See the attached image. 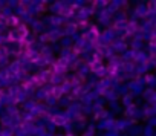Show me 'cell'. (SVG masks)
<instances>
[{"mask_svg": "<svg viewBox=\"0 0 156 136\" xmlns=\"http://www.w3.org/2000/svg\"><path fill=\"white\" fill-rule=\"evenodd\" d=\"M63 90H64L63 86H55L51 92H52V96H54V98H60V96L63 95Z\"/></svg>", "mask_w": 156, "mask_h": 136, "instance_id": "1", "label": "cell"}, {"mask_svg": "<svg viewBox=\"0 0 156 136\" xmlns=\"http://www.w3.org/2000/svg\"><path fill=\"white\" fill-rule=\"evenodd\" d=\"M52 121H54L57 125H63V124L66 122V119H64L63 116H60V115H57V116H52Z\"/></svg>", "mask_w": 156, "mask_h": 136, "instance_id": "2", "label": "cell"}, {"mask_svg": "<svg viewBox=\"0 0 156 136\" xmlns=\"http://www.w3.org/2000/svg\"><path fill=\"white\" fill-rule=\"evenodd\" d=\"M6 25H9V26H16V25H19V19H17V17H9V19L6 20Z\"/></svg>", "mask_w": 156, "mask_h": 136, "instance_id": "3", "label": "cell"}, {"mask_svg": "<svg viewBox=\"0 0 156 136\" xmlns=\"http://www.w3.org/2000/svg\"><path fill=\"white\" fill-rule=\"evenodd\" d=\"M127 29H129V32H135V29H136V25H135V23H132V25H129V28H127Z\"/></svg>", "mask_w": 156, "mask_h": 136, "instance_id": "4", "label": "cell"}, {"mask_svg": "<svg viewBox=\"0 0 156 136\" xmlns=\"http://www.w3.org/2000/svg\"><path fill=\"white\" fill-rule=\"evenodd\" d=\"M150 44H151V46H153V47H154V46H156V35H153V37H151V38H150Z\"/></svg>", "mask_w": 156, "mask_h": 136, "instance_id": "5", "label": "cell"}, {"mask_svg": "<svg viewBox=\"0 0 156 136\" xmlns=\"http://www.w3.org/2000/svg\"><path fill=\"white\" fill-rule=\"evenodd\" d=\"M84 136H92V133H86V134H84Z\"/></svg>", "mask_w": 156, "mask_h": 136, "instance_id": "6", "label": "cell"}]
</instances>
